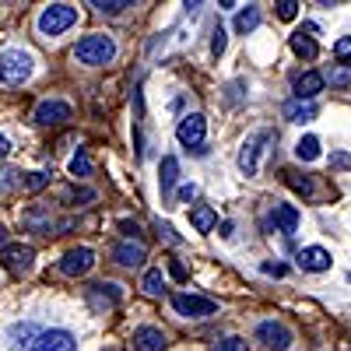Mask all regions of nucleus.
Here are the masks:
<instances>
[{
  "mask_svg": "<svg viewBox=\"0 0 351 351\" xmlns=\"http://www.w3.org/2000/svg\"><path fill=\"white\" fill-rule=\"evenodd\" d=\"M21 180H25V172H21V169H0V193L18 190Z\"/></svg>",
  "mask_w": 351,
  "mask_h": 351,
  "instance_id": "30",
  "label": "nucleus"
},
{
  "mask_svg": "<svg viewBox=\"0 0 351 351\" xmlns=\"http://www.w3.org/2000/svg\"><path fill=\"white\" fill-rule=\"evenodd\" d=\"M299 221H302L299 208L274 200V204H271V211H267V218H263V228H267V232H281V236H291V232L299 228Z\"/></svg>",
  "mask_w": 351,
  "mask_h": 351,
  "instance_id": "9",
  "label": "nucleus"
},
{
  "mask_svg": "<svg viewBox=\"0 0 351 351\" xmlns=\"http://www.w3.org/2000/svg\"><path fill=\"white\" fill-rule=\"evenodd\" d=\"M330 165H334V169H351V155L337 152V155H330Z\"/></svg>",
  "mask_w": 351,
  "mask_h": 351,
  "instance_id": "43",
  "label": "nucleus"
},
{
  "mask_svg": "<svg viewBox=\"0 0 351 351\" xmlns=\"http://www.w3.org/2000/svg\"><path fill=\"white\" fill-rule=\"evenodd\" d=\"M172 309L180 316H186V319H204V316L218 313V302L208 299V295H197V291H176V295H172Z\"/></svg>",
  "mask_w": 351,
  "mask_h": 351,
  "instance_id": "7",
  "label": "nucleus"
},
{
  "mask_svg": "<svg viewBox=\"0 0 351 351\" xmlns=\"http://www.w3.org/2000/svg\"><path fill=\"white\" fill-rule=\"evenodd\" d=\"M278 141V134L271 130V127H260V130H253L246 141H243V148H239V172L243 176H256L260 172V158L267 155V148Z\"/></svg>",
  "mask_w": 351,
  "mask_h": 351,
  "instance_id": "3",
  "label": "nucleus"
},
{
  "mask_svg": "<svg viewBox=\"0 0 351 351\" xmlns=\"http://www.w3.org/2000/svg\"><path fill=\"white\" fill-rule=\"evenodd\" d=\"M176 183H180V158L165 155L162 165H158V190H162V200H176Z\"/></svg>",
  "mask_w": 351,
  "mask_h": 351,
  "instance_id": "18",
  "label": "nucleus"
},
{
  "mask_svg": "<svg viewBox=\"0 0 351 351\" xmlns=\"http://www.w3.org/2000/svg\"><path fill=\"white\" fill-rule=\"evenodd\" d=\"M36 71V56L28 49H4L0 53V84L4 88H18L32 77Z\"/></svg>",
  "mask_w": 351,
  "mask_h": 351,
  "instance_id": "2",
  "label": "nucleus"
},
{
  "mask_svg": "<svg viewBox=\"0 0 351 351\" xmlns=\"http://www.w3.org/2000/svg\"><path fill=\"white\" fill-rule=\"evenodd\" d=\"M92 8H95L99 14L116 18V14H123L127 8H134V0H92Z\"/></svg>",
  "mask_w": 351,
  "mask_h": 351,
  "instance_id": "28",
  "label": "nucleus"
},
{
  "mask_svg": "<svg viewBox=\"0 0 351 351\" xmlns=\"http://www.w3.org/2000/svg\"><path fill=\"white\" fill-rule=\"evenodd\" d=\"M67 169H71V176H77V180H88V176H92V158H88V152L77 148Z\"/></svg>",
  "mask_w": 351,
  "mask_h": 351,
  "instance_id": "27",
  "label": "nucleus"
},
{
  "mask_svg": "<svg viewBox=\"0 0 351 351\" xmlns=\"http://www.w3.org/2000/svg\"><path fill=\"white\" fill-rule=\"evenodd\" d=\"M120 232H123L127 239H137V232H141V225H137V221H130V218H123V221H120Z\"/></svg>",
  "mask_w": 351,
  "mask_h": 351,
  "instance_id": "40",
  "label": "nucleus"
},
{
  "mask_svg": "<svg viewBox=\"0 0 351 351\" xmlns=\"http://www.w3.org/2000/svg\"><path fill=\"white\" fill-rule=\"evenodd\" d=\"M334 56H337L341 64H348V67H351V36H341V39L334 43Z\"/></svg>",
  "mask_w": 351,
  "mask_h": 351,
  "instance_id": "34",
  "label": "nucleus"
},
{
  "mask_svg": "<svg viewBox=\"0 0 351 351\" xmlns=\"http://www.w3.org/2000/svg\"><path fill=\"white\" fill-rule=\"evenodd\" d=\"M285 183L295 190V193H302V197H313V193H316V183L309 180V176L295 172V169H288V172H285Z\"/></svg>",
  "mask_w": 351,
  "mask_h": 351,
  "instance_id": "24",
  "label": "nucleus"
},
{
  "mask_svg": "<svg viewBox=\"0 0 351 351\" xmlns=\"http://www.w3.org/2000/svg\"><path fill=\"white\" fill-rule=\"evenodd\" d=\"M211 351H250V344H246V337H236V334H232V337H221Z\"/></svg>",
  "mask_w": 351,
  "mask_h": 351,
  "instance_id": "33",
  "label": "nucleus"
},
{
  "mask_svg": "<svg viewBox=\"0 0 351 351\" xmlns=\"http://www.w3.org/2000/svg\"><path fill=\"white\" fill-rule=\"evenodd\" d=\"M176 137H180V144L186 152H197L204 155L208 148H204V141H208V120H204L200 112H190L180 120V127H176Z\"/></svg>",
  "mask_w": 351,
  "mask_h": 351,
  "instance_id": "6",
  "label": "nucleus"
},
{
  "mask_svg": "<svg viewBox=\"0 0 351 351\" xmlns=\"http://www.w3.org/2000/svg\"><path fill=\"white\" fill-rule=\"evenodd\" d=\"M260 271H263V274H274V278H285V271H288V267H285V263H271V260H267Z\"/></svg>",
  "mask_w": 351,
  "mask_h": 351,
  "instance_id": "42",
  "label": "nucleus"
},
{
  "mask_svg": "<svg viewBox=\"0 0 351 351\" xmlns=\"http://www.w3.org/2000/svg\"><path fill=\"white\" fill-rule=\"evenodd\" d=\"M330 84L348 88V84H351V67H334V71H330Z\"/></svg>",
  "mask_w": 351,
  "mask_h": 351,
  "instance_id": "38",
  "label": "nucleus"
},
{
  "mask_svg": "<svg viewBox=\"0 0 351 351\" xmlns=\"http://www.w3.org/2000/svg\"><path fill=\"white\" fill-rule=\"evenodd\" d=\"M256 25H260V8H256V4H246V11L236 14V32L246 36V32H253Z\"/></svg>",
  "mask_w": 351,
  "mask_h": 351,
  "instance_id": "25",
  "label": "nucleus"
},
{
  "mask_svg": "<svg viewBox=\"0 0 351 351\" xmlns=\"http://www.w3.org/2000/svg\"><path fill=\"white\" fill-rule=\"evenodd\" d=\"M74 25H77V8H71V4H49L36 18L39 36H46V39H60L64 32H71Z\"/></svg>",
  "mask_w": 351,
  "mask_h": 351,
  "instance_id": "4",
  "label": "nucleus"
},
{
  "mask_svg": "<svg viewBox=\"0 0 351 351\" xmlns=\"http://www.w3.org/2000/svg\"><path fill=\"white\" fill-rule=\"evenodd\" d=\"M92 267H95V250L92 246H74L60 256V274H67V278H84Z\"/></svg>",
  "mask_w": 351,
  "mask_h": 351,
  "instance_id": "11",
  "label": "nucleus"
},
{
  "mask_svg": "<svg viewBox=\"0 0 351 351\" xmlns=\"http://www.w3.org/2000/svg\"><path fill=\"white\" fill-rule=\"evenodd\" d=\"M190 225H193L197 232H211V228L218 225V211L211 208V204H197V208L190 211Z\"/></svg>",
  "mask_w": 351,
  "mask_h": 351,
  "instance_id": "22",
  "label": "nucleus"
},
{
  "mask_svg": "<svg viewBox=\"0 0 351 351\" xmlns=\"http://www.w3.org/2000/svg\"><path fill=\"white\" fill-rule=\"evenodd\" d=\"M134 351H165V334L158 330V327H137L134 330Z\"/></svg>",
  "mask_w": 351,
  "mask_h": 351,
  "instance_id": "20",
  "label": "nucleus"
},
{
  "mask_svg": "<svg viewBox=\"0 0 351 351\" xmlns=\"http://www.w3.org/2000/svg\"><path fill=\"white\" fill-rule=\"evenodd\" d=\"M155 228H158V236H162L165 243H172V246L180 243V232H176V228H172L169 221H162V218H158V221H155Z\"/></svg>",
  "mask_w": 351,
  "mask_h": 351,
  "instance_id": "36",
  "label": "nucleus"
},
{
  "mask_svg": "<svg viewBox=\"0 0 351 351\" xmlns=\"http://www.w3.org/2000/svg\"><path fill=\"white\" fill-rule=\"evenodd\" d=\"M71 225H74V218H56L49 208H43V204H32V208L21 211V228L36 232V236H60Z\"/></svg>",
  "mask_w": 351,
  "mask_h": 351,
  "instance_id": "5",
  "label": "nucleus"
},
{
  "mask_svg": "<svg viewBox=\"0 0 351 351\" xmlns=\"http://www.w3.org/2000/svg\"><path fill=\"white\" fill-rule=\"evenodd\" d=\"M8 155H11V141H8L4 134H0V162H4Z\"/></svg>",
  "mask_w": 351,
  "mask_h": 351,
  "instance_id": "45",
  "label": "nucleus"
},
{
  "mask_svg": "<svg viewBox=\"0 0 351 351\" xmlns=\"http://www.w3.org/2000/svg\"><path fill=\"white\" fill-rule=\"evenodd\" d=\"M74 116V109H71V102H64V99H43L39 106H36V112H32V120L39 123V127H60V123H67Z\"/></svg>",
  "mask_w": 351,
  "mask_h": 351,
  "instance_id": "10",
  "label": "nucleus"
},
{
  "mask_svg": "<svg viewBox=\"0 0 351 351\" xmlns=\"http://www.w3.org/2000/svg\"><path fill=\"white\" fill-rule=\"evenodd\" d=\"M32 351H77V334L67 330V327H49V330H39Z\"/></svg>",
  "mask_w": 351,
  "mask_h": 351,
  "instance_id": "12",
  "label": "nucleus"
},
{
  "mask_svg": "<svg viewBox=\"0 0 351 351\" xmlns=\"http://www.w3.org/2000/svg\"><path fill=\"white\" fill-rule=\"evenodd\" d=\"M0 260H4V267L11 274H28V271H32V263H36V250L14 243V246H8L4 253H0Z\"/></svg>",
  "mask_w": 351,
  "mask_h": 351,
  "instance_id": "15",
  "label": "nucleus"
},
{
  "mask_svg": "<svg viewBox=\"0 0 351 351\" xmlns=\"http://www.w3.org/2000/svg\"><path fill=\"white\" fill-rule=\"evenodd\" d=\"M74 60L84 67H106L116 60V39L106 32H92L74 46Z\"/></svg>",
  "mask_w": 351,
  "mask_h": 351,
  "instance_id": "1",
  "label": "nucleus"
},
{
  "mask_svg": "<svg viewBox=\"0 0 351 351\" xmlns=\"http://www.w3.org/2000/svg\"><path fill=\"white\" fill-rule=\"evenodd\" d=\"M239 92H243V81H232V84H228L225 102H228V106H236V102H239Z\"/></svg>",
  "mask_w": 351,
  "mask_h": 351,
  "instance_id": "41",
  "label": "nucleus"
},
{
  "mask_svg": "<svg viewBox=\"0 0 351 351\" xmlns=\"http://www.w3.org/2000/svg\"><path fill=\"white\" fill-rule=\"evenodd\" d=\"M299 267L302 271H309V274H324V271H330V253L324 250V246H306V250H299Z\"/></svg>",
  "mask_w": 351,
  "mask_h": 351,
  "instance_id": "19",
  "label": "nucleus"
},
{
  "mask_svg": "<svg viewBox=\"0 0 351 351\" xmlns=\"http://www.w3.org/2000/svg\"><path fill=\"white\" fill-rule=\"evenodd\" d=\"M295 155H299V162H316V158H319V137H313V134L299 137Z\"/></svg>",
  "mask_w": 351,
  "mask_h": 351,
  "instance_id": "26",
  "label": "nucleus"
},
{
  "mask_svg": "<svg viewBox=\"0 0 351 351\" xmlns=\"http://www.w3.org/2000/svg\"><path fill=\"white\" fill-rule=\"evenodd\" d=\"M225 43H228V39H225V28L215 25V32H211V53L221 56V53H225Z\"/></svg>",
  "mask_w": 351,
  "mask_h": 351,
  "instance_id": "37",
  "label": "nucleus"
},
{
  "mask_svg": "<svg viewBox=\"0 0 351 351\" xmlns=\"http://www.w3.org/2000/svg\"><path fill=\"white\" fill-rule=\"evenodd\" d=\"M291 49H295V56H302V60H316V56H319L316 39L313 36H302V32L291 36Z\"/></svg>",
  "mask_w": 351,
  "mask_h": 351,
  "instance_id": "23",
  "label": "nucleus"
},
{
  "mask_svg": "<svg viewBox=\"0 0 351 351\" xmlns=\"http://www.w3.org/2000/svg\"><path fill=\"white\" fill-rule=\"evenodd\" d=\"M36 337H39V327L32 324V319H18V324H11L4 330V348L8 351H32Z\"/></svg>",
  "mask_w": 351,
  "mask_h": 351,
  "instance_id": "14",
  "label": "nucleus"
},
{
  "mask_svg": "<svg viewBox=\"0 0 351 351\" xmlns=\"http://www.w3.org/2000/svg\"><path fill=\"white\" fill-rule=\"evenodd\" d=\"M4 250H8V228L0 225V253H4Z\"/></svg>",
  "mask_w": 351,
  "mask_h": 351,
  "instance_id": "46",
  "label": "nucleus"
},
{
  "mask_svg": "<svg viewBox=\"0 0 351 351\" xmlns=\"http://www.w3.org/2000/svg\"><path fill=\"white\" fill-rule=\"evenodd\" d=\"M169 274H172L176 281H186V278H190V274H186V267H183L180 260H169Z\"/></svg>",
  "mask_w": 351,
  "mask_h": 351,
  "instance_id": "39",
  "label": "nucleus"
},
{
  "mask_svg": "<svg viewBox=\"0 0 351 351\" xmlns=\"http://www.w3.org/2000/svg\"><path fill=\"white\" fill-rule=\"evenodd\" d=\"M43 186H49V172H25L21 190H28V193H39Z\"/></svg>",
  "mask_w": 351,
  "mask_h": 351,
  "instance_id": "31",
  "label": "nucleus"
},
{
  "mask_svg": "<svg viewBox=\"0 0 351 351\" xmlns=\"http://www.w3.org/2000/svg\"><path fill=\"white\" fill-rule=\"evenodd\" d=\"M144 256H148V246L141 239H123V243L112 246V260L120 263V267H141Z\"/></svg>",
  "mask_w": 351,
  "mask_h": 351,
  "instance_id": "16",
  "label": "nucleus"
},
{
  "mask_svg": "<svg viewBox=\"0 0 351 351\" xmlns=\"http://www.w3.org/2000/svg\"><path fill=\"white\" fill-rule=\"evenodd\" d=\"M95 200H99V193L88 190V186H74L71 190V204H74V208H88V204H95Z\"/></svg>",
  "mask_w": 351,
  "mask_h": 351,
  "instance_id": "32",
  "label": "nucleus"
},
{
  "mask_svg": "<svg viewBox=\"0 0 351 351\" xmlns=\"http://www.w3.org/2000/svg\"><path fill=\"white\" fill-rule=\"evenodd\" d=\"M141 288L148 291V295H162V291H165V278H162V271H158V267L144 271V278H141Z\"/></svg>",
  "mask_w": 351,
  "mask_h": 351,
  "instance_id": "29",
  "label": "nucleus"
},
{
  "mask_svg": "<svg viewBox=\"0 0 351 351\" xmlns=\"http://www.w3.org/2000/svg\"><path fill=\"white\" fill-rule=\"evenodd\" d=\"M84 295L92 302V309H116L123 302V288L116 281H95V285L84 288Z\"/></svg>",
  "mask_w": 351,
  "mask_h": 351,
  "instance_id": "13",
  "label": "nucleus"
},
{
  "mask_svg": "<svg viewBox=\"0 0 351 351\" xmlns=\"http://www.w3.org/2000/svg\"><path fill=\"white\" fill-rule=\"evenodd\" d=\"M281 112H285L288 123H313L316 112H319V106H316V102H299V99H295V102H285Z\"/></svg>",
  "mask_w": 351,
  "mask_h": 351,
  "instance_id": "21",
  "label": "nucleus"
},
{
  "mask_svg": "<svg viewBox=\"0 0 351 351\" xmlns=\"http://www.w3.org/2000/svg\"><path fill=\"white\" fill-rule=\"evenodd\" d=\"M274 8H278V18H281V21H295V14H299L295 0H281V4H274Z\"/></svg>",
  "mask_w": 351,
  "mask_h": 351,
  "instance_id": "35",
  "label": "nucleus"
},
{
  "mask_svg": "<svg viewBox=\"0 0 351 351\" xmlns=\"http://www.w3.org/2000/svg\"><path fill=\"white\" fill-rule=\"evenodd\" d=\"M291 88H295V99L299 102H313L327 88V77L319 74V71H306V74H299L295 81H291Z\"/></svg>",
  "mask_w": 351,
  "mask_h": 351,
  "instance_id": "17",
  "label": "nucleus"
},
{
  "mask_svg": "<svg viewBox=\"0 0 351 351\" xmlns=\"http://www.w3.org/2000/svg\"><path fill=\"white\" fill-rule=\"evenodd\" d=\"M253 334L263 348H271V351H288L291 344H295V334H291V327L281 324V319H263V324H256Z\"/></svg>",
  "mask_w": 351,
  "mask_h": 351,
  "instance_id": "8",
  "label": "nucleus"
},
{
  "mask_svg": "<svg viewBox=\"0 0 351 351\" xmlns=\"http://www.w3.org/2000/svg\"><path fill=\"white\" fill-rule=\"evenodd\" d=\"M197 197V186L190 183V186H180V190H176V200H193Z\"/></svg>",
  "mask_w": 351,
  "mask_h": 351,
  "instance_id": "44",
  "label": "nucleus"
}]
</instances>
